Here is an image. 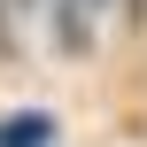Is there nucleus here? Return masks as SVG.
Wrapping results in <instances>:
<instances>
[{"label": "nucleus", "mask_w": 147, "mask_h": 147, "mask_svg": "<svg viewBox=\"0 0 147 147\" xmlns=\"http://www.w3.org/2000/svg\"><path fill=\"white\" fill-rule=\"evenodd\" d=\"M93 23H101V0H54V47L62 54H93Z\"/></svg>", "instance_id": "f257e3e1"}, {"label": "nucleus", "mask_w": 147, "mask_h": 147, "mask_svg": "<svg viewBox=\"0 0 147 147\" xmlns=\"http://www.w3.org/2000/svg\"><path fill=\"white\" fill-rule=\"evenodd\" d=\"M47 140H54L47 116H8V124H0V147H47Z\"/></svg>", "instance_id": "f03ea898"}, {"label": "nucleus", "mask_w": 147, "mask_h": 147, "mask_svg": "<svg viewBox=\"0 0 147 147\" xmlns=\"http://www.w3.org/2000/svg\"><path fill=\"white\" fill-rule=\"evenodd\" d=\"M0 54H8V16H0Z\"/></svg>", "instance_id": "7ed1b4c3"}, {"label": "nucleus", "mask_w": 147, "mask_h": 147, "mask_svg": "<svg viewBox=\"0 0 147 147\" xmlns=\"http://www.w3.org/2000/svg\"><path fill=\"white\" fill-rule=\"evenodd\" d=\"M8 8H31V0H8Z\"/></svg>", "instance_id": "20e7f679"}]
</instances>
